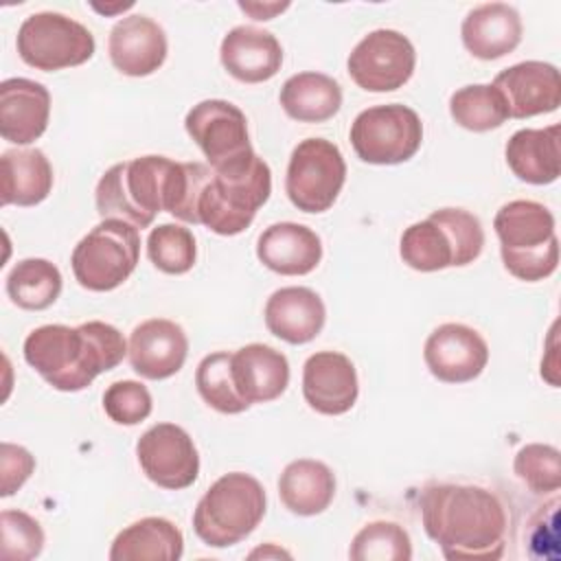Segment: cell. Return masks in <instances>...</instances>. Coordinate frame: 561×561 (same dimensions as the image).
<instances>
[{"label": "cell", "mask_w": 561, "mask_h": 561, "mask_svg": "<svg viewBox=\"0 0 561 561\" xmlns=\"http://www.w3.org/2000/svg\"><path fill=\"white\" fill-rule=\"evenodd\" d=\"M184 552L180 528L164 517H142L123 528L110 548L112 561H178Z\"/></svg>", "instance_id": "obj_28"}, {"label": "cell", "mask_w": 561, "mask_h": 561, "mask_svg": "<svg viewBox=\"0 0 561 561\" xmlns=\"http://www.w3.org/2000/svg\"><path fill=\"white\" fill-rule=\"evenodd\" d=\"M219 59L237 81L263 83L280 70L283 46L270 31L241 24L224 35Z\"/></svg>", "instance_id": "obj_21"}, {"label": "cell", "mask_w": 561, "mask_h": 561, "mask_svg": "<svg viewBox=\"0 0 561 561\" xmlns=\"http://www.w3.org/2000/svg\"><path fill=\"white\" fill-rule=\"evenodd\" d=\"M484 248L480 219L465 208H438L427 219L408 226L399 254L416 272H438L473 263Z\"/></svg>", "instance_id": "obj_5"}, {"label": "cell", "mask_w": 561, "mask_h": 561, "mask_svg": "<svg viewBox=\"0 0 561 561\" xmlns=\"http://www.w3.org/2000/svg\"><path fill=\"white\" fill-rule=\"evenodd\" d=\"M256 256L276 274L305 276L318 267L322 259V241L302 224L278 221L259 234Z\"/></svg>", "instance_id": "obj_22"}, {"label": "cell", "mask_w": 561, "mask_h": 561, "mask_svg": "<svg viewBox=\"0 0 561 561\" xmlns=\"http://www.w3.org/2000/svg\"><path fill=\"white\" fill-rule=\"evenodd\" d=\"M522 18L506 2H486L471 9L460 26L465 48L484 61L513 53L522 42Z\"/></svg>", "instance_id": "obj_24"}, {"label": "cell", "mask_w": 561, "mask_h": 561, "mask_svg": "<svg viewBox=\"0 0 561 561\" xmlns=\"http://www.w3.org/2000/svg\"><path fill=\"white\" fill-rule=\"evenodd\" d=\"M0 530V557L7 561L35 559L44 548V530L39 522L24 511H2Z\"/></svg>", "instance_id": "obj_37"}, {"label": "cell", "mask_w": 561, "mask_h": 561, "mask_svg": "<svg viewBox=\"0 0 561 561\" xmlns=\"http://www.w3.org/2000/svg\"><path fill=\"white\" fill-rule=\"evenodd\" d=\"M138 259V228L121 219H103L75 245L70 263L83 289L112 291L131 276Z\"/></svg>", "instance_id": "obj_8"}, {"label": "cell", "mask_w": 561, "mask_h": 561, "mask_svg": "<svg viewBox=\"0 0 561 561\" xmlns=\"http://www.w3.org/2000/svg\"><path fill=\"white\" fill-rule=\"evenodd\" d=\"M421 142L423 123L412 107L401 103L368 107L351 125V145L368 164H401L421 149Z\"/></svg>", "instance_id": "obj_10"}, {"label": "cell", "mask_w": 561, "mask_h": 561, "mask_svg": "<svg viewBox=\"0 0 561 561\" xmlns=\"http://www.w3.org/2000/svg\"><path fill=\"white\" fill-rule=\"evenodd\" d=\"M278 495L285 508L300 517L320 515L335 495V476L329 465L300 458L289 462L278 478Z\"/></svg>", "instance_id": "obj_27"}, {"label": "cell", "mask_w": 561, "mask_h": 561, "mask_svg": "<svg viewBox=\"0 0 561 561\" xmlns=\"http://www.w3.org/2000/svg\"><path fill=\"white\" fill-rule=\"evenodd\" d=\"M61 272L48 259H22L7 276V296L26 311L48 309L61 294Z\"/></svg>", "instance_id": "obj_31"}, {"label": "cell", "mask_w": 561, "mask_h": 561, "mask_svg": "<svg viewBox=\"0 0 561 561\" xmlns=\"http://www.w3.org/2000/svg\"><path fill=\"white\" fill-rule=\"evenodd\" d=\"M2 206H35L53 188V167L42 149H9L0 158Z\"/></svg>", "instance_id": "obj_29"}, {"label": "cell", "mask_w": 561, "mask_h": 561, "mask_svg": "<svg viewBox=\"0 0 561 561\" xmlns=\"http://www.w3.org/2000/svg\"><path fill=\"white\" fill-rule=\"evenodd\" d=\"M265 327L287 344H307L324 327L327 309L309 287H280L265 302Z\"/></svg>", "instance_id": "obj_23"}, {"label": "cell", "mask_w": 561, "mask_h": 561, "mask_svg": "<svg viewBox=\"0 0 561 561\" xmlns=\"http://www.w3.org/2000/svg\"><path fill=\"white\" fill-rule=\"evenodd\" d=\"M289 7V2H270V4H261V2H239V9L250 13L254 20H272L276 13L285 11Z\"/></svg>", "instance_id": "obj_41"}, {"label": "cell", "mask_w": 561, "mask_h": 561, "mask_svg": "<svg viewBox=\"0 0 561 561\" xmlns=\"http://www.w3.org/2000/svg\"><path fill=\"white\" fill-rule=\"evenodd\" d=\"M270 193L272 171L263 158L252 153L237 167L210 173L197 197V224L215 234L234 237L252 224Z\"/></svg>", "instance_id": "obj_6"}, {"label": "cell", "mask_w": 561, "mask_h": 561, "mask_svg": "<svg viewBox=\"0 0 561 561\" xmlns=\"http://www.w3.org/2000/svg\"><path fill=\"white\" fill-rule=\"evenodd\" d=\"M559 125L543 129H519L506 147V164L513 175L528 184H552L561 173V149H559Z\"/></svg>", "instance_id": "obj_26"}, {"label": "cell", "mask_w": 561, "mask_h": 561, "mask_svg": "<svg viewBox=\"0 0 561 561\" xmlns=\"http://www.w3.org/2000/svg\"><path fill=\"white\" fill-rule=\"evenodd\" d=\"M557 506L559 497L552 495L548 504L539 506V513L530 519V554L543 557V559H557L559 557V519H557Z\"/></svg>", "instance_id": "obj_39"}, {"label": "cell", "mask_w": 561, "mask_h": 561, "mask_svg": "<svg viewBox=\"0 0 561 561\" xmlns=\"http://www.w3.org/2000/svg\"><path fill=\"white\" fill-rule=\"evenodd\" d=\"M147 256L164 274H186L197 259L195 237L178 224H160L147 237Z\"/></svg>", "instance_id": "obj_35"}, {"label": "cell", "mask_w": 561, "mask_h": 561, "mask_svg": "<svg viewBox=\"0 0 561 561\" xmlns=\"http://www.w3.org/2000/svg\"><path fill=\"white\" fill-rule=\"evenodd\" d=\"M346 180V162L337 145L327 138L300 140L289 158L285 191L302 213L329 210Z\"/></svg>", "instance_id": "obj_11"}, {"label": "cell", "mask_w": 561, "mask_h": 561, "mask_svg": "<svg viewBox=\"0 0 561 561\" xmlns=\"http://www.w3.org/2000/svg\"><path fill=\"white\" fill-rule=\"evenodd\" d=\"M15 46L26 66L44 72L81 66L96 48L92 33L81 22L57 11L31 13L20 24Z\"/></svg>", "instance_id": "obj_9"}, {"label": "cell", "mask_w": 561, "mask_h": 561, "mask_svg": "<svg viewBox=\"0 0 561 561\" xmlns=\"http://www.w3.org/2000/svg\"><path fill=\"white\" fill-rule=\"evenodd\" d=\"M142 473L158 486L180 491L199 476V454L188 432L175 423L151 425L136 443Z\"/></svg>", "instance_id": "obj_14"}, {"label": "cell", "mask_w": 561, "mask_h": 561, "mask_svg": "<svg viewBox=\"0 0 561 561\" xmlns=\"http://www.w3.org/2000/svg\"><path fill=\"white\" fill-rule=\"evenodd\" d=\"M134 2H125V4H114V7H101V4H92V9L101 11V13H114V11H125V9H131Z\"/></svg>", "instance_id": "obj_42"}, {"label": "cell", "mask_w": 561, "mask_h": 561, "mask_svg": "<svg viewBox=\"0 0 561 561\" xmlns=\"http://www.w3.org/2000/svg\"><path fill=\"white\" fill-rule=\"evenodd\" d=\"M50 116V94L46 85L24 77L0 83V136L13 145L37 140Z\"/></svg>", "instance_id": "obj_20"}, {"label": "cell", "mask_w": 561, "mask_h": 561, "mask_svg": "<svg viewBox=\"0 0 561 561\" xmlns=\"http://www.w3.org/2000/svg\"><path fill=\"white\" fill-rule=\"evenodd\" d=\"M270 554H274V557H289V552H283V550H272V548H267V550H263V548H259V550H254L250 557L254 559V557H270Z\"/></svg>", "instance_id": "obj_43"}, {"label": "cell", "mask_w": 561, "mask_h": 561, "mask_svg": "<svg viewBox=\"0 0 561 561\" xmlns=\"http://www.w3.org/2000/svg\"><path fill=\"white\" fill-rule=\"evenodd\" d=\"M493 228L508 274L526 283H537L554 274L559 265V239L554 215L548 206L533 199H513L495 213Z\"/></svg>", "instance_id": "obj_4"}, {"label": "cell", "mask_w": 561, "mask_h": 561, "mask_svg": "<svg viewBox=\"0 0 561 561\" xmlns=\"http://www.w3.org/2000/svg\"><path fill=\"white\" fill-rule=\"evenodd\" d=\"M267 508L263 484L243 471L217 478L193 513L195 535L210 548H228L243 541L261 524Z\"/></svg>", "instance_id": "obj_7"}, {"label": "cell", "mask_w": 561, "mask_h": 561, "mask_svg": "<svg viewBox=\"0 0 561 561\" xmlns=\"http://www.w3.org/2000/svg\"><path fill=\"white\" fill-rule=\"evenodd\" d=\"M195 386L199 397L221 414H239L250 408L234 386L232 353L228 351L210 353L197 364Z\"/></svg>", "instance_id": "obj_33"}, {"label": "cell", "mask_w": 561, "mask_h": 561, "mask_svg": "<svg viewBox=\"0 0 561 561\" xmlns=\"http://www.w3.org/2000/svg\"><path fill=\"white\" fill-rule=\"evenodd\" d=\"M353 561H410L412 541L403 526L394 522H370L351 541Z\"/></svg>", "instance_id": "obj_34"}, {"label": "cell", "mask_w": 561, "mask_h": 561, "mask_svg": "<svg viewBox=\"0 0 561 561\" xmlns=\"http://www.w3.org/2000/svg\"><path fill=\"white\" fill-rule=\"evenodd\" d=\"M127 355L136 375L160 381L184 366L188 337L178 322L151 318L134 327L127 342Z\"/></svg>", "instance_id": "obj_18"}, {"label": "cell", "mask_w": 561, "mask_h": 561, "mask_svg": "<svg viewBox=\"0 0 561 561\" xmlns=\"http://www.w3.org/2000/svg\"><path fill=\"white\" fill-rule=\"evenodd\" d=\"M33 469H35V458L31 456L28 449L13 445V443H2V447H0V473H2L0 495L2 497L13 495L28 480Z\"/></svg>", "instance_id": "obj_40"}, {"label": "cell", "mask_w": 561, "mask_h": 561, "mask_svg": "<svg viewBox=\"0 0 561 561\" xmlns=\"http://www.w3.org/2000/svg\"><path fill=\"white\" fill-rule=\"evenodd\" d=\"M232 377L239 394L250 405L267 403L287 390L289 362L267 344H245L232 353Z\"/></svg>", "instance_id": "obj_25"}, {"label": "cell", "mask_w": 561, "mask_h": 561, "mask_svg": "<svg viewBox=\"0 0 561 561\" xmlns=\"http://www.w3.org/2000/svg\"><path fill=\"white\" fill-rule=\"evenodd\" d=\"M416 66L412 42L394 28L364 35L348 55L351 79L366 92H392L405 85Z\"/></svg>", "instance_id": "obj_13"}, {"label": "cell", "mask_w": 561, "mask_h": 561, "mask_svg": "<svg viewBox=\"0 0 561 561\" xmlns=\"http://www.w3.org/2000/svg\"><path fill=\"white\" fill-rule=\"evenodd\" d=\"M421 522L445 559H500L508 513L486 486L432 482L421 493Z\"/></svg>", "instance_id": "obj_1"}, {"label": "cell", "mask_w": 561, "mask_h": 561, "mask_svg": "<svg viewBox=\"0 0 561 561\" xmlns=\"http://www.w3.org/2000/svg\"><path fill=\"white\" fill-rule=\"evenodd\" d=\"M423 359L438 381L467 383L486 368L489 346L476 329L460 322H445L425 340Z\"/></svg>", "instance_id": "obj_15"}, {"label": "cell", "mask_w": 561, "mask_h": 561, "mask_svg": "<svg viewBox=\"0 0 561 561\" xmlns=\"http://www.w3.org/2000/svg\"><path fill=\"white\" fill-rule=\"evenodd\" d=\"M359 394L357 370L340 351H320L302 366V397L311 410L337 416L348 412Z\"/></svg>", "instance_id": "obj_17"}, {"label": "cell", "mask_w": 561, "mask_h": 561, "mask_svg": "<svg viewBox=\"0 0 561 561\" xmlns=\"http://www.w3.org/2000/svg\"><path fill=\"white\" fill-rule=\"evenodd\" d=\"M278 99L289 118L298 123H324L340 112L342 88L329 75L298 72L283 83Z\"/></svg>", "instance_id": "obj_30"}, {"label": "cell", "mask_w": 561, "mask_h": 561, "mask_svg": "<svg viewBox=\"0 0 561 561\" xmlns=\"http://www.w3.org/2000/svg\"><path fill=\"white\" fill-rule=\"evenodd\" d=\"M449 114L469 131H491L508 118L504 96L491 83H471L456 90L449 99Z\"/></svg>", "instance_id": "obj_32"}, {"label": "cell", "mask_w": 561, "mask_h": 561, "mask_svg": "<svg viewBox=\"0 0 561 561\" xmlns=\"http://www.w3.org/2000/svg\"><path fill=\"white\" fill-rule=\"evenodd\" d=\"M167 50L164 28L149 15H125L110 31L112 66L127 77L153 75L164 64Z\"/></svg>", "instance_id": "obj_19"}, {"label": "cell", "mask_w": 561, "mask_h": 561, "mask_svg": "<svg viewBox=\"0 0 561 561\" xmlns=\"http://www.w3.org/2000/svg\"><path fill=\"white\" fill-rule=\"evenodd\" d=\"M153 401L140 381L123 379L114 381L103 394L105 414L118 425H136L151 414Z\"/></svg>", "instance_id": "obj_38"}, {"label": "cell", "mask_w": 561, "mask_h": 561, "mask_svg": "<svg viewBox=\"0 0 561 561\" xmlns=\"http://www.w3.org/2000/svg\"><path fill=\"white\" fill-rule=\"evenodd\" d=\"M513 471L533 493H557L561 486V454L552 445H524L513 460Z\"/></svg>", "instance_id": "obj_36"}, {"label": "cell", "mask_w": 561, "mask_h": 561, "mask_svg": "<svg viewBox=\"0 0 561 561\" xmlns=\"http://www.w3.org/2000/svg\"><path fill=\"white\" fill-rule=\"evenodd\" d=\"M127 355L123 333L101 320L79 327L44 324L24 340V359L46 383L61 392L88 388L101 373L116 368Z\"/></svg>", "instance_id": "obj_2"}, {"label": "cell", "mask_w": 561, "mask_h": 561, "mask_svg": "<svg viewBox=\"0 0 561 561\" xmlns=\"http://www.w3.org/2000/svg\"><path fill=\"white\" fill-rule=\"evenodd\" d=\"M493 88L504 96L508 118L548 114L561 105V77L548 61H522L495 75Z\"/></svg>", "instance_id": "obj_16"}, {"label": "cell", "mask_w": 561, "mask_h": 561, "mask_svg": "<svg viewBox=\"0 0 561 561\" xmlns=\"http://www.w3.org/2000/svg\"><path fill=\"white\" fill-rule=\"evenodd\" d=\"M184 127L193 142L206 156L213 171L237 167L254 153L250 145L245 114L230 101H199L188 110Z\"/></svg>", "instance_id": "obj_12"}, {"label": "cell", "mask_w": 561, "mask_h": 561, "mask_svg": "<svg viewBox=\"0 0 561 561\" xmlns=\"http://www.w3.org/2000/svg\"><path fill=\"white\" fill-rule=\"evenodd\" d=\"M178 162L167 156H140L112 164L99 180L94 199L101 219H121L147 228L167 210Z\"/></svg>", "instance_id": "obj_3"}]
</instances>
